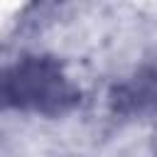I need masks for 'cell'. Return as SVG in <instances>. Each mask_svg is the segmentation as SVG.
I'll list each match as a JSON object with an SVG mask.
<instances>
[{"label": "cell", "instance_id": "obj_1", "mask_svg": "<svg viewBox=\"0 0 157 157\" xmlns=\"http://www.w3.org/2000/svg\"><path fill=\"white\" fill-rule=\"evenodd\" d=\"M0 96L42 113H64L76 103V91L61 76L59 66L47 59H32L17 66L0 83Z\"/></svg>", "mask_w": 157, "mask_h": 157}]
</instances>
